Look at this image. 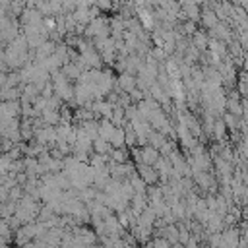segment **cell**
Here are the masks:
<instances>
[]
</instances>
